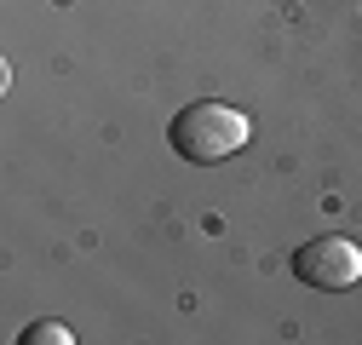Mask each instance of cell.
Masks as SVG:
<instances>
[{
  "instance_id": "cell-1",
  "label": "cell",
  "mask_w": 362,
  "mask_h": 345,
  "mask_svg": "<svg viewBox=\"0 0 362 345\" xmlns=\"http://www.w3.org/2000/svg\"><path fill=\"white\" fill-rule=\"evenodd\" d=\"M167 144L185 161H196V167H213V161L236 156L247 144V115L218 104V98H196V104H185L167 121Z\"/></svg>"
},
{
  "instance_id": "cell-2",
  "label": "cell",
  "mask_w": 362,
  "mask_h": 345,
  "mask_svg": "<svg viewBox=\"0 0 362 345\" xmlns=\"http://www.w3.org/2000/svg\"><path fill=\"white\" fill-rule=\"evenodd\" d=\"M293 276L305 288H322V293H345L362 282V247L345 236H316L293 253Z\"/></svg>"
},
{
  "instance_id": "cell-3",
  "label": "cell",
  "mask_w": 362,
  "mask_h": 345,
  "mask_svg": "<svg viewBox=\"0 0 362 345\" xmlns=\"http://www.w3.org/2000/svg\"><path fill=\"white\" fill-rule=\"evenodd\" d=\"M75 334L64 328V322H29L23 328V345H69Z\"/></svg>"
}]
</instances>
